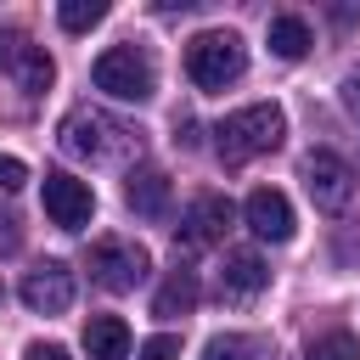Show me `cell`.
Returning a JSON list of instances; mask_svg holds the SVG:
<instances>
[{
    "mask_svg": "<svg viewBox=\"0 0 360 360\" xmlns=\"http://www.w3.org/2000/svg\"><path fill=\"white\" fill-rule=\"evenodd\" d=\"M62 152L68 158H79V163H118V158H129L135 146H141V129H129V124H118L112 112H101V107H73L68 118H62Z\"/></svg>",
    "mask_w": 360,
    "mask_h": 360,
    "instance_id": "cell-1",
    "label": "cell"
},
{
    "mask_svg": "<svg viewBox=\"0 0 360 360\" xmlns=\"http://www.w3.org/2000/svg\"><path fill=\"white\" fill-rule=\"evenodd\" d=\"M281 135H287L281 107H276V101H259V107H242V112L219 118L214 152H219V163H248V158H259V152H276Z\"/></svg>",
    "mask_w": 360,
    "mask_h": 360,
    "instance_id": "cell-2",
    "label": "cell"
},
{
    "mask_svg": "<svg viewBox=\"0 0 360 360\" xmlns=\"http://www.w3.org/2000/svg\"><path fill=\"white\" fill-rule=\"evenodd\" d=\"M186 73L197 90H225L248 73V51L231 28H202L191 45H186Z\"/></svg>",
    "mask_w": 360,
    "mask_h": 360,
    "instance_id": "cell-3",
    "label": "cell"
},
{
    "mask_svg": "<svg viewBox=\"0 0 360 360\" xmlns=\"http://www.w3.org/2000/svg\"><path fill=\"white\" fill-rule=\"evenodd\" d=\"M90 79L112 101H152V90H158V68H152L146 45H112V51H101L96 68H90Z\"/></svg>",
    "mask_w": 360,
    "mask_h": 360,
    "instance_id": "cell-4",
    "label": "cell"
},
{
    "mask_svg": "<svg viewBox=\"0 0 360 360\" xmlns=\"http://www.w3.org/2000/svg\"><path fill=\"white\" fill-rule=\"evenodd\" d=\"M146 270H152V259H146V248L141 242H96L90 248V281L96 287H107V292H135L141 281H146Z\"/></svg>",
    "mask_w": 360,
    "mask_h": 360,
    "instance_id": "cell-5",
    "label": "cell"
},
{
    "mask_svg": "<svg viewBox=\"0 0 360 360\" xmlns=\"http://www.w3.org/2000/svg\"><path fill=\"white\" fill-rule=\"evenodd\" d=\"M304 186H309L315 208L338 214V208H349V197H354V169H349L338 152H309V158H304Z\"/></svg>",
    "mask_w": 360,
    "mask_h": 360,
    "instance_id": "cell-6",
    "label": "cell"
},
{
    "mask_svg": "<svg viewBox=\"0 0 360 360\" xmlns=\"http://www.w3.org/2000/svg\"><path fill=\"white\" fill-rule=\"evenodd\" d=\"M45 214H51V225H62V231H84L90 214H96V191H90L84 180H73V174L51 169V174H45Z\"/></svg>",
    "mask_w": 360,
    "mask_h": 360,
    "instance_id": "cell-7",
    "label": "cell"
},
{
    "mask_svg": "<svg viewBox=\"0 0 360 360\" xmlns=\"http://www.w3.org/2000/svg\"><path fill=\"white\" fill-rule=\"evenodd\" d=\"M22 304L34 315H68L73 309V270L62 259H45L22 276Z\"/></svg>",
    "mask_w": 360,
    "mask_h": 360,
    "instance_id": "cell-8",
    "label": "cell"
},
{
    "mask_svg": "<svg viewBox=\"0 0 360 360\" xmlns=\"http://www.w3.org/2000/svg\"><path fill=\"white\" fill-rule=\"evenodd\" d=\"M242 219L259 242H287L292 236V202L276 191V186H253L248 202H242Z\"/></svg>",
    "mask_w": 360,
    "mask_h": 360,
    "instance_id": "cell-9",
    "label": "cell"
},
{
    "mask_svg": "<svg viewBox=\"0 0 360 360\" xmlns=\"http://www.w3.org/2000/svg\"><path fill=\"white\" fill-rule=\"evenodd\" d=\"M231 219H236L231 197H219V191H202V197L186 208V219H180V236H186V248H202V242H219V236L231 231Z\"/></svg>",
    "mask_w": 360,
    "mask_h": 360,
    "instance_id": "cell-10",
    "label": "cell"
},
{
    "mask_svg": "<svg viewBox=\"0 0 360 360\" xmlns=\"http://www.w3.org/2000/svg\"><path fill=\"white\" fill-rule=\"evenodd\" d=\"M264 287H270V264H264L259 253H248V248H242V253H225V270H219V292H225V298L242 304V298H253V292H264Z\"/></svg>",
    "mask_w": 360,
    "mask_h": 360,
    "instance_id": "cell-11",
    "label": "cell"
},
{
    "mask_svg": "<svg viewBox=\"0 0 360 360\" xmlns=\"http://www.w3.org/2000/svg\"><path fill=\"white\" fill-rule=\"evenodd\" d=\"M124 202H129L141 219H163V214H169V174H163V169H135L129 186H124Z\"/></svg>",
    "mask_w": 360,
    "mask_h": 360,
    "instance_id": "cell-12",
    "label": "cell"
},
{
    "mask_svg": "<svg viewBox=\"0 0 360 360\" xmlns=\"http://www.w3.org/2000/svg\"><path fill=\"white\" fill-rule=\"evenodd\" d=\"M84 354L90 360H129V326L118 315H90L84 321Z\"/></svg>",
    "mask_w": 360,
    "mask_h": 360,
    "instance_id": "cell-13",
    "label": "cell"
},
{
    "mask_svg": "<svg viewBox=\"0 0 360 360\" xmlns=\"http://www.w3.org/2000/svg\"><path fill=\"white\" fill-rule=\"evenodd\" d=\"M264 39H270V51L281 56V62H298L309 45H315V34H309V22L304 17H292V11H281V17H270V28H264Z\"/></svg>",
    "mask_w": 360,
    "mask_h": 360,
    "instance_id": "cell-14",
    "label": "cell"
},
{
    "mask_svg": "<svg viewBox=\"0 0 360 360\" xmlns=\"http://www.w3.org/2000/svg\"><path fill=\"white\" fill-rule=\"evenodd\" d=\"M191 304H197V276L191 270H169V281L152 298V315L158 321H174V315H191Z\"/></svg>",
    "mask_w": 360,
    "mask_h": 360,
    "instance_id": "cell-15",
    "label": "cell"
},
{
    "mask_svg": "<svg viewBox=\"0 0 360 360\" xmlns=\"http://www.w3.org/2000/svg\"><path fill=\"white\" fill-rule=\"evenodd\" d=\"M101 17H107V6H101V0H62V6H56V22H62L68 34H84V28H96Z\"/></svg>",
    "mask_w": 360,
    "mask_h": 360,
    "instance_id": "cell-16",
    "label": "cell"
},
{
    "mask_svg": "<svg viewBox=\"0 0 360 360\" xmlns=\"http://www.w3.org/2000/svg\"><path fill=\"white\" fill-rule=\"evenodd\" d=\"M17 73H22V90H28V96H45V84L56 79V68H51V56H45L39 45H28V51H22Z\"/></svg>",
    "mask_w": 360,
    "mask_h": 360,
    "instance_id": "cell-17",
    "label": "cell"
},
{
    "mask_svg": "<svg viewBox=\"0 0 360 360\" xmlns=\"http://www.w3.org/2000/svg\"><path fill=\"white\" fill-rule=\"evenodd\" d=\"M253 354H259V343L242 338V332H225V338H208L202 343V360H253Z\"/></svg>",
    "mask_w": 360,
    "mask_h": 360,
    "instance_id": "cell-18",
    "label": "cell"
},
{
    "mask_svg": "<svg viewBox=\"0 0 360 360\" xmlns=\"http://www.w3.org/2000/svg\"><path fill=\"white\" fill-rule=\"evenodd\" d=\"M309 360H360V343H354V332H326L309 343Z\"/></svg>",
    "mask_w": 360,
    "mask_h": 360,
    "instance_id": "cell-19",
    "label": "cell"
},
{
    "mask_svg": "<svg viewBox=\"0 0 360 360\" xmlns=\"http://www.w3.org/2000/svg\"><path fill=\"white\" fill-rule=\"evenodd\" d=\"M141 360H180V338H169V332L146 338V343H141Z\"/></svg>",
    "mask_w": 360,
    "mask_h": 360,
    "instance_id": "cell-20",
    "label": "cell"
},
{
    "mask_svg": "<svg viewBox=\"0 0 360 360\" xmlns=\"http://www.w3.org/2000/svg\"><path fill=\"white\" fill-rule=\"evenodd\" d=\"M17 186H28V163L11 158V152H0V191H17Z\"/></svg>",
    "mask_w": 360,
    "mask_h": 360,
    "instance_id": "cell-21",
    "label": "cell"
},
{
    "mask_svg": "<svg viewBox=\"0 0 360 360\" xmlns=\"http://www.w3.org/2000/svg\"><path fill=\"white\" fill-rule=\"evenodd\" d=\"M22 51H28V39H22L17 28H0V73H6V68H17V62H22Z\"/></svg>",
    "mask_w": 360,
    "mask_h": 360,
    "instance_id": "cell-22",
    "label": "cell"
},
{
    "mask_svg": "<svg viewBox=\"0 0 360 360\" xmlns=\"http://www.w3.org/2000/svg\"><path fill=\"white\" fill-rule=\"evenodd\" d=\"M17 248H22V225H17V214H6V208H0V259H6V253H17Z\"/></svg>",
    "mask_w": 360,
    "mask_h": 360,
    "instance_id": "cell-23",
    "label": "cell"
},
{
    "mask_svg": "<svg viewBox=\"0 0 360 360\" xmlns=\"http://www.w3.org/2000/svg\"><path fill=\"white\" fill-rule=\"evenodd\" d=\"M338 96H343V107H349V118H360V68H349V73H343V84H338Z\"/></svg>",
    "mask_w": 360,
    "mask_h": 360,
    "instance_id": "cell-24",
    "label": "cell"
},
{
    "mask_svg": "<svg viewBox=\"0 0 360 360\" xmlns=\"http://www.w3.org/2000/svg\"><path fill=\"white\" fill-rule=\"evenodd\" d=\"M22 360H68V349H62V343H28Z\"/></svg>",
    "mask_w": 360,
    "mask_h": 360,
    "instance_id": "cell-25",
    "label": "cell"
}]
</instances>
